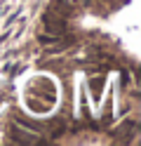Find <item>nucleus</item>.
I'll return each instance as SVG.
<instances>
[{
  "label": "nucleus",
  "mask_w": 141,
  "mask_h": 146,
  "mask_svg": "<svg viewBox=\"0 0 141 146\" xmlns=\"http://www.w3.org/2000/svg\"><path fill=\"white\" fill-rule=\"evenodd\" d=\"M42 21H45L47 33H52V35H61V33L66 31V19H64V17H59V14H54L52 10L42 14Z\"/></svg>",
  "instance_id": "nucleus-1"
},
{
  "label": "nucleus",
  "mask_w": 141,
  "mask_h": 146,
  "mask_svg": "<svg viewBox=\"0 0 141 146\" xmlns=\"http://www.w3.org/2000/svg\"><path fill=\"white\" fill-rule=\"evenodd\" d=\"M14 120H17V123H21V125H26V127H31V130H35V132H40V130H42V125H40V123L26 120V118H24V115H19V113L14 115Z\"/></svg>",
  "instance_id": "nucleus-2"
},
{
  "label": "nucleus",
  "mask_w": 141,
  "mask_h": 146,
  "mask_svg": "<svg viewBox=\"0 0 141 146\" xmlns=\"http://www.w3.org/2000/svg\"><path fill=\"white\" fill-rule=\"evenodd\" d=\"M101 85H103V78H92V80H89V87H92L94 99H99V90H101Z\"/></svg>",
  "instance_id": "nucleus-3"
},
{
  "label": "nucleus",
  "mask_w": 141,
  "mask_h": 146,
  "mask_svg": "<svg viewBox=\"0 0 141 146\" xmlns=\"http://www.w3.org/2000/svg\"><path fill=\"white\" fill-rule=\"evenodd\" d=\"M56 3H66V0H56Z\"/></svg>",
  "instance_id": "nucleus-4"
}]
</instances>
